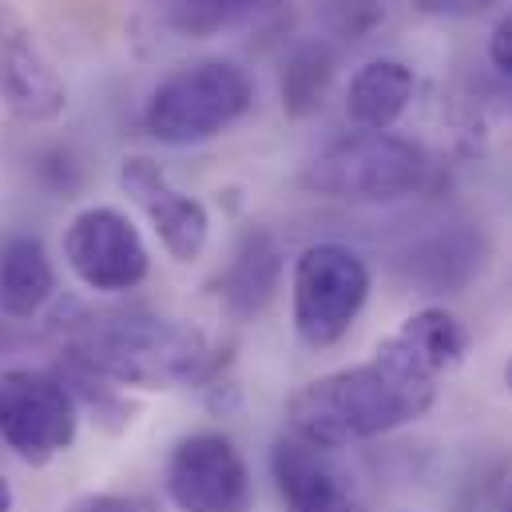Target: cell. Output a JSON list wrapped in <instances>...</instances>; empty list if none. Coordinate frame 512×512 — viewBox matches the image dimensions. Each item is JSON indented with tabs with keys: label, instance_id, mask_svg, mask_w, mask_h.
Instances as JSON below:
<instances>
[{
	"label": "cell",
	"instance_id": "5b68a950",
	"mask_svg": "<svg viewBox=\"0 0 512 512\" xmlns=\"http://www.w3.org/2000/svg\"><path fill=\"white\" fill-rule=\"evenodd\" d=\"M370 266L366 258L342 243H314L294 258V330L302 346L330 350L338 346L358 314L370 302Z\"/></svg>",
	"mask_w": 512,
	"mask_h": 512
},
{
	"label": "cell",
	"instance_id": "7402d4cb",
	"mask_svg": "<svg viewBox=\"0 0 512 512\" xmlns=\"http://www.w3.org/2000/svg\"><path fill=\"white\" fill-rule=\"evenodd\" d=\"M417 12L425 16H449V20H465V16H481L505 0H409Z\"/></svg>",
	"mask_w": 512,
	"mask_h": 512
},
{
	"label": "cell",
	"instance_id": "44dd1931",
	"mask_svg": "<svg viewBox=\"0 0 512 512\" xmlns=\"http://www.w3.org/2000/svg\"><path fill=\"white\" fill-rule=\"evenodd\" d=\"M40 179L56 191V195H72L80 183H84V171H80V163L68 155V151H48L44 159H40Z\"/></svg>",
	"mask_w": 512,
	"mask_h": 512
},
{
	"label": "cell",
	"instance_id": "4fadbf2b",
	"mask_svg": "<svg viewBox=\"0 0 512 512\" xmlns=\"http://www.w3.org/2000/svg\"><path fill=\"white\" fill-rule=\"evenodd\" d=\"M56 298V266L40 239L16 235L0 243V314L32 322Z\"/></svg>",
	"mask_w": 512,
	"mask_h": 512
},
{
	"label": "cell",
	"instance_id": "d6986e66",
	"mask_svg": "<svg viewBox=\"0 0 512 512\" xmlns=\"http://www.w3.org/2000/svg\"><path fill=\"white\" fill-rule=\"evenodd\" d=\"M389 12L393 0H322V24L342 40H370Z\"/></svg>",
	"mask_w": 512,
	"mask_h": 512
},
{
	"label": "cell",
	"instance_id": "ba28073f",
	"mask_svg": "<svg viewBox=\"0 0 512 512\" xmlns=\"http://www.w3.org/2000/svg\"><path fill=\"white\" fill-rule=\"evenodd\" d=\"M64 258L72 274L96 294L135 290L151 270L139 227L116 207H84L64 231Z\"/></svg>",
	"mask_w": 512,
	"mask_h": 512
},
{
	"label": "cell",
	"instance_id": "d4e9b609",
	"mask_svg": "<svg viewBox=\"0 0 512 512\" xmlns=\"http://www.w3.org/2000/svg\"><path fill=\"white\" fill-rule=\"evenodd\" d=\"M505 382H509V389H512V362H509V370H505Z\"/></svg>",
	"mask_w": 512,
	"mask_h": 512
},
{
	"label": "cell",
	"instance_id": "9c48e42d",
	"mask_svg": "<svg viewBox=\"0 0 512 512\" xmlns=\"http://www.w3.org/2000/svg\"><path fill=\"white\" fill-rule=\"evenodd\" d=\"M0 104L24 124H48L68 108V84L12 4H0Z\"/></svg>",
	"mask_w": 512,
	"mask_h": 512
},
{
	"label": "cell",
	"instance_id": "8992f818",
	"mask_svg": "<svg viewBox=\"0 0 512 512\" xmlns=\"http://www.w3.org/2000/svg\"><path fill=\"white\" fill-rule=\"evenodd\" d=\"M80 405L56 370H0V441L28 465H48L72 449Z\"/></svg>",
	"mask_w": 512,
	"mask_h": 512
},
{
	"label": "cell",
	"instance_id": "2e32d148",
	"mask_svg": "<svg viewBox=\"0 0 512 512\" xmlns=\"http://www.w3.org/2000/svg\"><path fill=\"white\" fill-rule=\"evenodd\" d=\"M334 52L322 44V40H310V44H298L286 64H282V76H278V92H282V112L302 120V116H314L334 84Z\"/></svg>",
	"mask_w": 512,
	"mask_h": 512
},
{
	"label": "cell",
	"instance_id": "9a60e30c",
	"mask_svg": "<svg viewBox=\"0 0 512 512\" xmlns=\"http://www.w3.org/2000/svg\"><path fill=\"white\" fill-rule=\"evenodd\" d=\"M485 266V239L469 227L437 231L405 255L409 278L425 282L429 290H461Z\"/></svg>",
	"mask_w": 512,
	"mask_h": 512
},
{
	"label": "cell",
	"instance_id": "e0dca14e",
	"mask_svg": "<svg viewBox=\"0 0 512 512\" xmlns=\"http://www.w3.org/2000/svg\"><path fill=\"white\" fill-rule=\"evenodd\" d=\"M274 0H167L163 4V20L191 40H207L219 36L243 20H251L258 8H270Z\"/></svg>",
	"mask_w": 512,
	"mask_h": 512
},
{
	"label": "cell",
	"instance_id": "ffe728a7",
	"mask_svg": "<svg viewBox=\"0 0 512 512\" xmlns=\"http://www.w3.org/2000/svg\"><path fill=\"white\" fill-rule=\"evenodd\" d=\"M64 512H163L151 493H84Z\"/></svg>",
	"mask_w": 512,
	"mask_h": 512
},
{
	"label": "cell",
	"instance_id": "6da1fadb",
	"mask_svg": "<svg viewBox=\"0 0 512 512\" xmlns=\"http://www.w3.org/2000/svg\"><path fill=\"white\" fill-rule=\"evenodd\" d=\"M469 354V330L445 306L409 314L370 362L306 382L286 401V425L314 449H350L425 417L437 382Z\"/></svg>",
	"mask_w": 512,
	"mask_h": 512
},
{
	"label": "cell",
	"instance_id": "7a4b0ae2",
	"mask_svg": "<svg viewBox=\"0 0 512 512\" xmlns=\"http://www.w3.org/2000/svg\"><path fill=\"white\" fill-rule=\"evenodd\" d=\"M64 366H76L108 385L179 389L219 382L231 354L215 350L207 334L183 318L147 310H84L68 306L52 318Z\"/></svg>",
	"mask_w": 512,
	"mask_h": 512
},
{
	"label": "cell",
	"instance_id": "30bf717a",
	"mask_svg": "<svg viewBox=\"0 0 512 512\" xmlns=\"http://www.w3.org/2000/svg\"><path fill=\"white\" fill-rule=\"evenodd\" d=\"M120 183L175 262H195L207 251V235H211L207 207L195 195L179 191L151 155H128L120 167Z\"/></svg>",
	"mask_w": 512,
	"mask_h": 512
},
{
	"label": "cell",
	"instance_id": "7c38bea8",
	"mask_svg": "<svg viewBox=\"0 0 512 512\" xmlns=\"http://www.w3.org/2000/svg\"><path fill=\"white\" fill-rule=\"evenodd\" d=\"M282 286V247L266 227H247L235 243L231 262L215 278V298L227 318L255 322Z\"/></svg>",
	"mask_w": 512,
	"mask_h": 512
},
{
	"label": "cell",
	"instance_id": "484cf974",
	"mask_svg": "<svg viewBox=\"0 0 512 512\" xmlns=\"http://www.w3.org/2000/svg\"><path fill=\"white\" fill-rule=\"evenodd\" d=\"M505 512H512V493H509V501H505Z\"/></svg>",
	"mask_w": 512,
	"mask_h": 512
},
{
	"label": "cell",
	"instance_id": "5bb4252c",
	"mask_svg": "<svg viewBox=\"0 0 512 512\" xmlns=\"http://www.w3.org/2000/svg\"><path fill=\"white\" fill-rule=\"evenodd\" d=\"M413 68L405 60H370L346 92V116L358 124L362 131H389L409 108L413 100Z\"/></svg>",
	"mask_w": 512,
	"mask_h": 512
},
{
	"label": "cell",
	"instance_id": "cb8c5ba5",
	"mask_svg": "<svg viewBox=\"0 0 512 512\" xmlns=\"http://www.w3.org/2000/svg\"><path fill=\"white\" fill-rule=\"evenodd\" d=\"M12 505H16V497H12V485L0 477V512H12Z\"/></svg>",
	"mask_w": 512,
	"mask_h": 512
},
{
	"label": "cell",
	"instance_id": "277c9868",
	"mask_svg": "<svg viewBox=\"0 0 512 512\" xmlns=\"http://www.w3.org/2000/svg\"><path fill=\"white\" fill-rule=\"evenodd\" d=\"M255 104L251 76L231 60H195L171 68L147 108L143 128L167 147H195L235 128Z\"/></svg>",
	"mask_w": 512,
	"mask_h": 512
},
{
	"label": "cell",
	"instance_id": "603a6c76",
	"mask_svg": "<svg viewBox=\"0 0 512 512\" xmlns=\"http://www.w3.org/2000/svg\"><path fill=\"white\" fill-rule=\"evenodd\" d=\"M489 60H493L497 72H505L512 80V8L497 20V28L489 36Z\"/></svg>",
	"mask_w": 512,
	"mask_h": 512
},
{
	"label": "cell",
	"instance_id": "ac0fdd59",
	"mask_svg": "<svg viewBox=\"0 0 512 512\" xmlns=\"http://www.w3.org/2000/svg\"><path fill=\"white\" fill-rule=\"evenodd\" d=\"M56 374H60L64 385L72 389L76 405H84V409L96 417V425H104L108 433H120V429H128L131 425L135 405L120 397L116 385L100 382V378H92V374H84V370H76V366H60Z\"/></svg>",
	"mask_w": 512,
	"mask_h": 512
},
{
	"label": "cell",
	"instance_id": "52a82bcc",
	"mask_svg": "<svg viewBox=\"0 0 512 512\" xmlns=\"http://www.w3.org/2000/svg\"><path fill=\"white\" fill-rule=\"evenodd\" d=\"M167 501L179 512H251L255 509V481L223 433H191L183 437L163 469Z\"/></svg>",
	"mask_w": 512,
	"mask_h": 512
},
{
	"label": "cell",
	"instance_id": "3957f363",
	"mask_svg": "<svg viewBox=\"0 0 512 512\" xmlns=\"http://www.w3.org/2000/svg\"><path fill=\"white\" fill-rule=\"evenodd\" d=\"M429 155L417 139L397 131H358L322 147L306 171L302 187L318 199L338 203H397L429 183Z\"/></svg>",
	"mask_w": 512,
	"mask_h": 512
},
{
	"label": "cell",
	"instance_id": "8fae6325",
	"mask_svg": "<svg viewBox=\"0 0 512 512\" xmlns=\"http://www.w3.org/2000/svg\"><path fill=\"white\" fill-rule=\"evenodd\" d=\"M270 477L278 485L286 512H362L350 481L334 469L326 449H314L294 433L274 441Z\"/></svg>",
	"mask_w": 512,
	"mask_h": 512
}]
</instances>
